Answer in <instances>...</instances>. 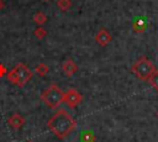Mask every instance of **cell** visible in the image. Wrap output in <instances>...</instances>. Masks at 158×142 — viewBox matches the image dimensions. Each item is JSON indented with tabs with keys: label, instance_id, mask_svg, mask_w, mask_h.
Wrapping results in <instances>:
<instances>
[{
	"label": "cell",
	"instance_id": "obj_1",
	"mask_svg": "<svg viewBox=\"0 0 158 142\" xmlns=\"http://www.w3.org/2000/svg\"><path fill=\"white\" fill-rule=\"evenodd\" d=\"M47 127L56 137L63 140L77 127V121L65 109L59 107L47 121Z\"/></svg>",
	"mask_w": 158,
	"mask_h": 142
},
{
	"label": "cell",
	"instance_id": "obj_2",
	"mask_svg": "<svg viewBox=\"0 0 158 142\" xmlns=\"http://www.w3.org/2000/svg\"><path fill=\"white\" fill-rule=\"evenodd\" d=\"M32 75H33V72L25 63H17L10 72H7L6 79L11 84H14L19 88H23L30 81Z\"/></svg>",
	"mask_w": 158,
	"mask_h": 142
},
{
	"label": "cell",
	"instance_id": "obj_3",
	"mask_svg": "<svg viewBox=\"0 0 158 142\" xmlns=\"http://www.w3.org/2000/svg\"><path fill=\"white\" fill-rule=\"evenodd\" d=\"M63 98H64V91L54 83L47 86L40 95L41 101H43L51 109H57L63 102Z\"/></svg>",
	"mask_w": 158,
	"mask_h": 142
},
{
	"label": "cell",
	"instance_id": "obj_4",
	"mask_svg": "<svg viewBox=\"0 0 158 142\" xmlns=\"http://www.w3.org/2000/svg\"><path fill=\"white\" fill-rule=\"evenodd\" d=\"M132 73L141 80H148V78L157 70L153 62H151L149 59H147L146 57H141L139 59H137L132 67H131Z\"/></svg>",
	"mask_w": 158,
	"mask_h": 142
},
{
	"label": "cell",
	"instance_id": "obj_5",
	"mask_svg": "<svg viewBox=\"0 0 158 142\" xmlns=\"http://www.w3.org/2000/svg\"><path fill=\"white\" fill-rule=\"evenodd\" d=\"M81 101H83V95H81L77 89L69 88L67 91H64L63 102H65V105H67L69 109L77 107Z\"/></svg>",
	"mask_w": 158,
	"mask_h": 142
},
{
	"label": "cell",
	"instance_id": "obj_6",
	"mask_svg": "<svg viewBox=\"0 0 158 142\" xmlns=\"http://www.w3.org/2000/svg\"><path fill=\"white\" fill-rule=\"evenodd\" d=\"M111 40H112V36L106 28H100L95 35V42L101 47L107 46L111 42Z\"/></svg>",
	"mask_w": 158,
	"mask_h": 142
},
{
	"label": "cell",
	"instance_id": "obj_7",
	"mask_svg": "<svg viewBox=\"0 0 158 142\" xmlns=\"http://www.w3.org/2000/svg\"><path fill=\"white\" fill-rule=\"evenodd\" d=\"M62 70L67 77H73L78 72V65L73 59L68 58L62 63Z\"/></svg>",
	"mask_w": 158,
	"mask_h": 142
},
{
	"label": "cell",
	"instance_id": "obj_8",
	"mask_svg": "<svg viewBox=\"0 0 158 142\" xmlns=\"http://www.w3.org/2000/svg\"><path fill=\"white\" fill-rule=\"evenodd\" d=\"M25 122H26L25 117H23L22 115H20L19 112H14V114L7 119V123H9V126H11L14 130H19V128H21V127L25 125Z\"/></svg>",
	"mask_w": 158,
	"mask_h": 142
},
{
	"label": "cell",
	"instance_id": "obj_9",
	"mask_svg": "<svg viewBox=\"0 0 158 142\" xmlns=\"http://www.w3.org/2000/svg\"><path fill=\"white\" fill-rule=\"evenodd\" d=\"M47 21V15L43 12V11H37L35 15H33V22L38 26H42L44 25Z\"/></svg>",
	"mask_w": 158,
	"mask_h": 142
},
{
	"label": "cell",
	"instance_id": "obj_10",
	"mask_svg": "<svg viewBox=\"0 0 158 142\" xmlns=\"http://www.w3.org/2000/svg\"><path fill=\"white\" fill-rule=\"evenodd\" d=\"M35 72H36V74H37L38 77H44V75L49 72V68H48V65H47L46 63H40V64L36 65Z\"/></svg>",
	"mask_w": 158,
	"mask_h": 142
},
{
	"label": "cell",
	"instance_id": "obj_11",
	"mask_svg": "<svg viewBox=\"0 0 158 142\" xmlns=\"http://www.w3.org/2000/svg\"><path fill=\"white\" fill-rule=\"evenodd\" d=\"M81 141L83 142H95L96 141V137L93 132L90 131H84L81 133Z\"/></svg>",
	"mask_w": 158,
	"mask_h": 142
},
{
	"label": "cell",
	"instance_id": "obj_12",
	"mask_svg": "<svg viewBox=\"0 0 158 142\" xmlns=\"http://www.w3.org/2000/svg\"><path fill=\"white\" fill-rule=\"evenodd\" d=\"M144 22L143 21H141V20H137V21H135L133 23H132V28H133V31L135 32H137V33H142L143 31H144Z\"/></svg>",
	"mask_w": 158,
	"mask_h": 142
},
{
	"label": "cell",
	"instance_id": "obj_13",
	"mask_svg": "<svg viewBox=\"0 0 158 142\" xmlns=\"http://www.w3.org/2000/svg\"><path fill=\"white\" fill-rule=\"evenodd\" d=\"M147 81L149 83V85H151L152 88H154V89L158 90V70H156V72L148 78Z\"/></svg>",
	"mask_w": 158,
	"mask_h": 142
},
{
	"label": "cell",
	"instance_id": "obj_14",
	"mask_svg": "<svg viewBox=\"0 0 158 142\" xmlns=\"http://www.w3.org/2000/svg\"><path fill=\"white\" fill-rule=\"evenodd\" d=\"M57 6H58L62 11H67V10H69V7L72 6V1H70V0H57Z\"/></svg>",
	"mask_w": 158,
	"mask_h": 142
},
{
	"label": "cell",
	"instance_id": "obj_15",
	"mask_svg": "<svg viewBox=\"0 0 158 142\" xmlns=\"http://www.w3.org/2000/svg\"><path fill=\"white\" fill-rule=\"evenodd\" d=\"M33 35H35V37H36V38L42 40V38H44V37H46L47 31H46V28H43L42 26H38V27L33 31Z\"/></svg>",
	"mask_w": 158,
	"mask_h": 142
},
{
	"label": "cell",
	"instance_id": "obj_16",
	"mask_svg": "<svg viewBox=\"0 0 158 142\" xmlns=\"http://www.w3.org/2000/svg\"><path fill=\"white\" fill-rule=\"evenodd\" d=\"M7 69H6V67L2 64V63H0V78H2V77H5L6 74H7Z\"/></svg>",
	"mask_w": 158,
	"mask_h": 142
},
{
	"label": "cell",
	"instance_id": "obj_17",
	"mask_svg": "<svg viewBox=\"0 0 158 142\" xmlns=\"http://www.w3.org/2000/svg\"><path fill=\"white\" fill-rule=\"evenodd\" d=\"M4 6H5L4 0H0V10H1V9H4Z\"/></svg>",
	"mask_w": 158,
	"mask_h": 142
},
{
	"label": "cell",
	"instance_id": "obj_18",
	"mask_svg": "<svg viewBox=\"0 0 158 142\" xmlns=\"http://www.w3.org/2000/svg\"><path fill=\"white\" fill-rule=\"evenodd\" d=\"M43 1H51V0H43Z\"/></svg>",
	"mask_w": 158,
	"mask_h": 142
},
{
	"label": "cell",
	"instance_id": "obj_19",
	"mask_svg": "<svg viewBox=\"0 0 158 142\" xmlns=\"http://www.w3.org/2000/svg\"><path fill=\"white\" fill-rule=\"evenodd\" d=\"M27 142H33V141H27Z\"/></svg>",
	"mask_w": 158,
	"mask_h": 142
},
{
	"label": "cell",
	"instance_id": "obj_20",
	"mask_svg": "<svg viewBox=\"0 0 158 142\" xmlns=\"http://www.w3.org/2000/svg\"><path fill=\"white\" fill-rule=\"evenodd\" d=\"M157 116H158V112H157Z\"/></svg>",
	"mask_w": 158,
	"mask_h": 142
}]
</instances>
